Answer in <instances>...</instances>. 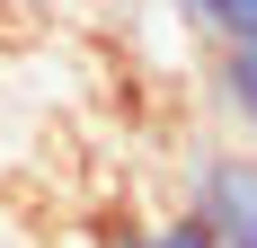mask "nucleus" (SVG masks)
I'll return each instance as SVG.
<instances>
[{
	"label": "nucleus",
	"mask_w": 257,
	"mask_h": 248,
	"mask_svg": "<svg viewBox=\"0 0 257 248\" xmlns=\"http://www.w3.org/2000/svg\"><path fill=\"white\" fill-rule=\"evenodd\" d=\"M195 27H204L213 45H239V36H257V0H204Z\"/></svg>",
	"instance_id": "7ed1b4c3"
},
{
	"label": "nucleus",
	"mask_w": 257,
	"mask_h": 248,
	"mask_svg": "<svg viewBox=\"0 0 257 248\" xmlns=\"http://www.w3.org/2000/svg\"><path fill=\"white\" fill-rule=\"evenodd\" d=\"M178 213H195L222 248H257V151H239V142L204 151L186 169V204Z\"/></svg>",
	"instance_id": "f257e3e1"
},
{
	"label": "nucleus",
	"mask_w": 257,
	"mask_h": 248,
	"mask_svg": "<svg viewBox=\"0 0 257 248\" xmlns=\"http://www.w3.org/2000/svg\"><path fill=\"white\" fill-rule=\"evenodd\" d=\"M213 98H222V115L248 133L257 151V36H239V45H213Z\"/></svg>",
	"instance_id": "f03ea898"
},
{
	"label": "nucleus",
	"mask_w": 257,
	"mask_h": 248,
	"mask_svg": "<svg viewBox=\"0 0 257 248\" xmlns=\"http://www.w3.org/2000/svg\"><path fill=\"white\" fill-rule=\"evenodd\" d=\"M169 9H178V18H204V0H169Z\"/></svg>",
	"instance_id": "423d86ee"
},
{
	"label": "nucleus",
	"mask_w": 257,
	"mask_h": 248,
	"mask_svg": "<svg viewBox=\"0 0 257 248\" xmlns=\"http://www.w3.org/2000/svg\"><path fill=\"white\" fill-rule=\"evenodd\" d=\"M98 248H160V239H151V222H106Z\"/></svg>",
	"instance_id": "39448f33"
},
{
	"label": "nucleus",
	"mask_w": 257,
	"mask_h": 248,
	"mask_svg": "<svg viewBox=\"0 0 257 248\" xmlns=\"http://www.w3.org/2000/svg\"><path fill=\"white\" fill-rule=\"evenodd\" d=\"M151 239H160V248H222L204 222H195V213H169V222H151Z\"/></svg>",
	"instance_id": "20e7f679"
}]
</instances>
